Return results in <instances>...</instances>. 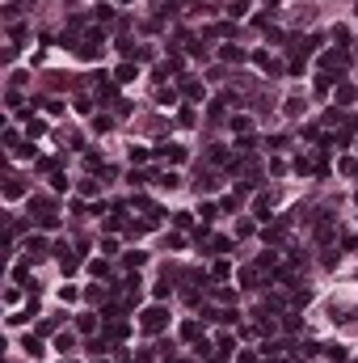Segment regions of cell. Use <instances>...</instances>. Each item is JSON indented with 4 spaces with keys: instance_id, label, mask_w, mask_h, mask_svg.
I'll list each match as a JSON object with an SVG mask.
<instances>
[{
    "instance_id": "6da1fadb",
    "label": "cell",
    "mask_w": 358,
    "mask_h": 363,
    "mask_svg": "<svg viewBox=\"0 0 358 363\" xmlns=\"http://www.w3.org/2000/svg\"><path fill=\"white\" fill-rule=\"evenodd\" d=\"M139 325H143V330H148V334H160L164 325H169V313H164L160 304H152V308H143V317H139Z\"/></svg>"
},
{
    "instance_id": "7a4b0ae2",
    "label": "cell",
    "mask_w": 358,
    "mask_h": 363,
    "mask_svg": "<svg viewBox=\"0 0 358 363\" xmlns=\"http://www.w3.org/2000/svg\"><path fill=\"white\" fill-rule=\"evenodd\" d=\"M320 68H350V55L345 51H329V55H320Z\"/></svg>"
},
{
    "instance_id": "3957f363",
    "label": "cell",
    "mask_w": 358,
    "mask_h": 363,
    "mask_svg": "<svg viewBox=\"0 0 358 363\" xmlns=\"http://www.w3.org/2000/svg\"><path fill=\"white\" fill-rule=\"evenodd\" d=\"M135 76H139V68L131 64V60H127V64H118V72H114V80H118V85H127V80H135Z\"/></svg>"
},
{
    "instance_id": "277c9868",
    "label": "cell",
    "mask_w": 358,
    "mask_h": 363,
    "mask_svg": "<svg viewBox=\"0 0 358 363\" xmlns=\"http://www.w3.org/2000/svg\"><path fill=\"white\" fill-rule=\"evenodd\" d=\"M21 350H26L30 359H38V355H42V342H38L34 334H26V338H21Z\"/></svg>"
},
{
    "instance_id": "5b68a950",
    "label": "cell",
    "mask_w": 358,
    "mask_h": 363,
    "mask_svg": "<svg viewBox=\"0 0 358 363\" xmlns=\"http://www.w3.org/2000/svg\"><path fill=\"white\" fill-rule=\"evenodd\" d=\"M354 97H358L354 85H337V106H354Z\"/></svg>"
},
{
    "instance_id": "8992f818",
    "label": "cell",
    "mask_w": 358,
    "mask_h": 363,
    "mask_svg": "<svg viewBox=\"0 0 358 363\" xmlns=\"http://www.w3.org/2000/svg\"><path fill=\"white\" fill-rule=\"evenodd\" d=\"M156 157H169V161H186V148H177V144H160V148H156Z\"/></svg>"
},
{
    "instance_id": "52a82bcc",
    "label": "cell",
    "mask_w": 358,
    "mask_h": 363,
    "mask_svg": "<svg viewBox=\"0 0 358 363\" xmlns=\"http://www.w3.org/2000/svg\"><path fill=\"white\" fill-rule=\"evenodd\" d=\"M26 249H30V257H34V262H38V257L46 253V241H42V237H30V241H26Z\"/></svg>"
},
{
    "instance_id": "ba28073f",
    "label": "cell",
    "mask_w": 358,
    "mask_h": 363,
    "mask_svg": "<svg viewBox=\"0 0 358 363\" xmlns=\"http://www.w3.org/2000/svg\"><path fill=\"white\" fill-rule=\"evenodd\" d=\"M156 186H164V190H177V186H182V178L169 169V173H160V178H156Z\"/></svg>"
},
{
    "instance_id": "9c48e42d",
    "label": "cell",
    "mask_w": 358,
    "mask_h": 363,
    "mask_svg": "<svg viewBox=\"0 0 358 363\" xmlns=\"http://www.w3.org/2000/svg\"><path fill=\"white\" fill-rule=\"evenodd\" d=\"M55 350H64V355H68V350H76V338H72V334H59V338H55Z\"/></svg>"
},
{
    "instance_id": "30bf717a",
    "label": "cell",
    "mask_w": 358,
    "mask_h": 363,
    "mask_svg": "<svg viewBox=\"0 0 358 363\" xmlns=\"http://www.w3.org/2000/svg\"><path fill=\"white\" fill-rule=\"evenodd\" d=\"M89 350H93V355H97V359H101V355H105V350H110V338H93V342H89Z\"/></svg>"
},
{
    "instance_id": "8fae6325",
    "label": "cell",
    "mask_w": 358,
    "mask_h": 363,
    "mask_svg": "<svg viewBox=\"0 0 358 363\" xmlns=\"http://www.w3.org/2000/svg\"><path fill=\"white\" fill-rule=\"evenodd\" d=\"M219 55H223V60H232V64H241V60H245V51H241V46H223Z\"/></svg>"
},
{
    "instance_id": "7c38bea8",
    "label": "cell",
    "mask_w": 358,
    "mask_h": 363,
    "mask_svg": "<svg viewBox=\"0 0 358 363\" xmlns=\"http://www.w3.org/2000/svg\"><path fill=\"white\" fill-rule=\"evenodd\" d=\"M182 245H186L182 232H169V237H164V249H182Z\"/></svg>"
},
{
    "instance_id": "4fadbf2b",
    "label": "cell",
    "mask_w": 358,
    "mask_h": 363,
    "mask_svg": "<svg viewBox=\"0 0 358 363\" xmlns=\"http://www.w3.org/2000/svg\"><path fill=\"white\" fill-rule=\"evenodd\" d=\"M123 262H127V266H131V271H139V266H143V262H148V257H143V253H139V249H135V253H127V257H123Z\"/></svg>"
},
{
    "instance_id": "5bb4252c",
    "label": "cell",
    "mask_w": 358,
    "mask_h": 363,
    "mask_svg": "<svg viewBox=\"0 0 358 363\" xmlns=\"http://www.w3.org/2000/svg\"><path fill=\"white\" fill-rule=\"evenodd\" d=\"M316 237H320V241L333 237V220H320V224H316Z\"/></svg>"
},
{
    "instance_id": "9a60e30c",
    "label": "cell",
    "mask_w": 358,
    "mask_h": 363,
    "mask_svg": "<svg viewBox=\"0 0 358 363\" xmlns=\"http://www.w3.org/2000/svg\"><path fill=\"white\" fill-rule=\"evenodd\" d=\"M198 334H202L198 321H186V325H182V338H198Z\"/></svg>"
},
{
    "instance_id": "2e32d148",
    "label": "cell",
    "mask_w": 358,
    "mask_h": 363,
    "mask_svg": "<svg viewBox=\"0 0 358 363\" xmlns=\"http://www.w3.org/2000/svg\"><path fill=\"white\" fill-rule=\"evenodd\" d=\"M186 97H190V101H198V97H202V85H194V80H186Z\"/></svg>"
},
{
    "instance_id": "e0dca14e",
    "label": "cell",
    "mask_w": 358,
    "mask_h": 363,
    "mask_svg": "<svg viewBox=\"0 0 358 363\" xmlns=\"http://www.w3.org/2000/svg\"><path fill=\"white\" fill-rule=\"evenodd\" d=\"M177 123H182V127H194V110H190V106H182V114H177Z\"/></svg>"
},
{
    "instance_id": "ac0fdd59",
    "label": "cell",
    "mask_w": 358,
    "mask_h": 363,
    "mask_svg": "<svg viewBox=\"0 0 358 363\" xmlns=\"http://www.w3.org/2000/svg\"><path fill=\"white\" fill-rule=\"evenodd\" d=\"M241 279H245V287H257V271H253V266H245Z\"/></svg>"
},
{
    "instance_id": "d6986e66",
    "label": "cell",
    "mask_w": 358,
    "mask_h": 363,
    "mask_svg": "<svg viewBox=\"0 0 358 363\" xmlns=\"http://www.w3.org/2000/svg\"><path fill=\"white\" fill-rule=\"evenodd\" d=\"M5 194H9V198H17V194H21V178H9V186H5Z\"/></svg>"
},
{
    "instance_id": "ffe728a7",
    "label": "cell",
    "mask_w": 358,
    "mask_h": 363,
    "mask_svg": "<svg viewBox=\"0 0 358 363\" xmlns=\"http://www.w3.org/2000/svg\"><path fill=\"white\" fill-rule=\"evenodd\" d=\"M38 224H42L46 232H51V228H59V216H55V212H51V216H38Z\"/></svg>"
},
{
    "instance_id": "44dd1931",
    "label": "cell",
    "mask_w": 358,
    "mask_h": 363,
    "mask_svg": "<svg viewBox=\"0 0 358 363\" xmlns=\"http://www.w3.org/2000/svg\"><path fill=\"white\" fill-rule=\"evenodd\" d=\"M215 216H219V212H215V203H202V224H211Z\"/></svg>"
},
{
    "instance_id": "7402d4cb",
    "label": "cell",
    "mask_w": 358,
    "mask_h": 363,
    "mask_svg": "<svg viewBox=\"0 0 358 363\" xmlns=\"http://www.w3.org/2000/svg\"><path fill=\"white\" fill-rule=\"evenodd\" d=\"M169 291H173V283H156V287H152V296H156V300H164Z\"/></svg>"
},
{
    "instance_id": "603a6c76",
    "label": "cell",
    "mask_w": 358,
    "mask_h": 363,
    "mask_svg": "<svg viewBox=\"0 0 358 363\" xmlns=\"http://www.w3.org/2000/svg\"><path fill=\"white\" fill-rule=\"evenodd\" d=\"M156 101L164 106V101H173V89H164V85H156Z\"/></svg>"
},
{
    "instance_id": "cb8c5ba5",
    "label": "cell",
    "mask_w": 358,
    "mask_h": 363,
    "mask_svg": "<svg viewBox=\"0 0 358 363\" xmlns=\"http://www.w3.org/2000/svg\"><path fill=\"white\" fill-rule=\"evenodd\" d=\"M118 5H131V0H118Z\"/></svg>"
}]
</instances>
